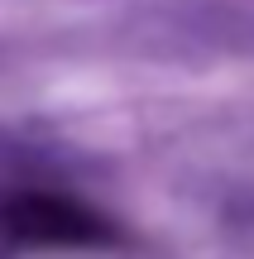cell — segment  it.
Here are the masks:
<instances>
[{
  "label": "cell",
  "mask_w": 254,
  "mask_h": 259,
  "mask_svg": "<svg viewBox=\"0 0 254 259\" xmlns=\"http://www.w3.org/2000/svg\"><path fill=\"white\" fill-rule=\"evenodd\" d=\"M0 240L19 250H67V245H111L115 226L86 202L43 183L0 187Z\"/></svg>",
  "instance_id": "1"
}]
</instances>
